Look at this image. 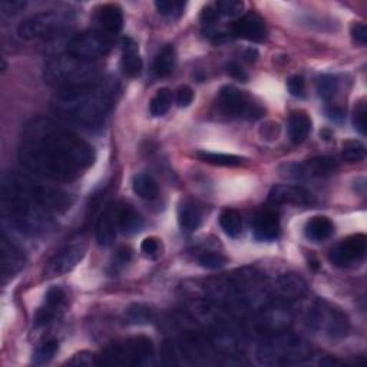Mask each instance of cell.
<instances>
[{
  "instance_id": "cell-1",
  "label": "cell",
  "mask_w": 367,
  "mask_h": 367,
  "mask_svg": "<svg viewBox=\"0 0 367 367\" xmlns=\"http://www.w3.org/2000/svg\"><path fill=\"white\" fill-rule=\"evenodd\" d=\"M17 156L33 175L56 182L75 181L95 163L90 144L46 118L33 120L23 129Z\"/></svg>"
},
{
  "instance_id": "cell-2",
  "label": "cell",
  "mask_w": 367,
  "mask_h": 367,
  "mask_svg": "<svg viewBox=\"0 0 367 367\" xmlns=\"http://www.w3.org/2000/svg\"><path fill=\"white\" fill-rule=\"evenodd\" d=\"M120 94V83L111 78L58 90L52 109L67 122L83 128H99L112 111Z\"/></svg>"
},
{
  "instance_id": "cell-3",
  "label": "cell",
  "mask_w": 367,
  "mask_h": 367,
  "mask_svg": "<svg viewBox=\"0 0 367 367\" xmlns=\"http://www.w3.org/2000/svg\"><path fill=\"white\" fill-rule=\"evenodd\" d=\"M2 213L9 224L26 236H39L54 228V215L32 193L31 178L17 172L2 177Z\"/></svg>"
},
{
  "instance_id": "cell-4",
  "label": "cell",
  "mask_w": 367,
  "mask_h": 367,
  "mask_svg": "<svg viewBox=\"0 0 367 367\" xmlns=\"http://www.w3.org/2000/svg\"><path fill=\"white\" fill-rule=\"evenodd\" d=\"M43 78L46 83L60 90L90 83L101 76L95 63L81 60L69 55H60L46 62Z\"/></svg>"
},
{
  "instance_id": "cell-5",
  "label": "cell",
  "mask_w": 367,
  "mask_h": 367,
  "mask_svg": "<svg viewBox=\"0 0 367 367\" xmlns=\"http://www.w3.org/2000/svg\"><path fill=\"white\" fill-rule=\"evenodd\" d=\"M74 26V16L67 12H40L23 20L17 35L26 42L54 40L71 31Z\"/></svg>"
},
{
  "instance_id": "cell-6",
  "label": "cell",
  "mask_w": 367,
  "mask_h": 367,
  "mask_svg": "<svg viewBox=\"0 0 367 367\" xmlns=\"http://www.w3.org/2000/svg\"><path fill=\"white\" fill-rule=\"evenodd\" d=\"M310 357L306 343L291 334H277L266 340L257 350V359L266 366H290Z\"/></svg>"
},
{
  "instance_id": "cell-7",
  "label": "cell",
  "mask_w": 367,
  "mask_h": 367,
  "mask_svg": "<svg viewBox=\"0 0 367 367\" xmlns=\"http://www.w3.org/2000/svg\"><path fill=\"white\" fill-rule=\"evenodd\" d=\"M109 51L111 40L106 35L98 31L81 32L72 36L66 43V55L86 62H94L104 58Z\"/></svg>"
},
{
  "instance_id": "cell-8",
  "label": "cell",
  "mask_w": 367,
  "mask_h": 367,
  "mask_svg": "<svg viewBox=\"0 0 367 367\" xmlns=\"http://www.w3.org/2000/svg\"><path fill=\"white\" fill-rule=\"evenodd\" d=\"M218 108L220 111L231 118H247L257 120L263 115V108L254 104L245 92L234 88L224 86L218 94Z\"/></svg>"
},
{
  "instance_id": "cell-9",
  "label": "cell",
  "mask_w": 367,
  "mask_h": 367,
  "mask_svg": "<svg viewBox=\"0 0 367 367\" xmlns=\"http://www.w3.org/2000/svg\"><path fill=\"white\" fill-rule=\"evenodd\" d=\"M152 356V343L145 337L131 339L125 343L115 344L105 353L104 363L111 364H141Z\"/></svg>"
},
{
  "instance_id": "cell-10",
  "label": "cell",
  "mask_w": 367,
  "mask_h": 367,
  "mask_svg": "<svg viewBox=\"0 0 367 367\" xmlns=\"http://www.w3.org/2000/svg\"><path fill=\"white\" fill-rule=\"evenodd\" d=\"M86 245L83 243H72L65 245L48 261L44 267L46 277H59L69 271H72L83 259Z\"/></svg>"
},
{
  "instance_id": "cell-11",
  "label": "cell",
  "mask_w": 367,
  "mask_h": 367,
  "mask_svg": "<svg viewBox=\"0 0 367 367\" xmlns=\"http://www.w3.org/2000/svg\"><path fill=\"white\" fill-rule=\"evenodd\" d=\"M367 238L363 234L350 236L340 241L329 254V260L336 267H350L357 264L366 254Z\"/></svg>"
},
{
  "instance_id": "cell-12",
  "label": "cell",
  "mask_w": 367,
  "mask_h": 367,
  "mask_svg": "<svg viewBox=\"0 0 367 367\" xmlns=\"http://www.w3.org/2000/svg\"><path fill=\"white\" fill-rule=\"evenodd\" d=\"M309 323L317 327L325 326L332 337H344L349 332L348 317L334 309H329V311H326L323 307H314Z\"/></svg>"
},
{
  "instance_id": "cell-13",
  "label": "cell",
  "mask_w": 367,
  "mask_h": 367,
  "mask_svg": "<svg viewBox=\"0 0 367 367\" xmlns=\"http://www.w3.org/2000/svg\"><path fill=\"white\" fill-rule=\"evenodd\" d=\"M268 202L272 205L309 206L316 202L314 195L300 186H275L268 194Z\"/></svg>"
},
{
  "instance_id": "cell-14",
  "label": "cell",
  "mask_w": 367,
  "mask_h": 367,
  "mask_svg": "<svg viewBox=\"0 0 367 367\" xmlns=\"http://www.w3.org/2000/svg\"><path fill=\"white\" fill-rule=\"evenodd\" d=\"M0 251H2V280L5 284L25 267L26 257L23 250L5 233H2V240H0Z\"/></svg>"
},
{
  "instance_id": "cell-15",
  "label": "cell",
  "mask_w": 367,
  "mask_h": 367,
  "mask_svg": "<svg viewBox=\"0 0 367 367\" xmlns=\"http://www.w3.org/2000/svg\"><path fill=\"white\" fill-rule=\"evenodd\" d=\"M288 177L303 178V177H327L334 174L339 170V164L334 158L330 156H317L309 159L302 165H288L286 167Z\"/></svg>"
},
{
  "instance_id": "cell-16",
  "label": "cell",
  "mask_w": 367,
  "mask_h": 367,
  "mask_svg": "<svg viewBox=\"0 0 367 367\" xmlns=\"http://www.w3.org/2000/svg\"><path fill=\"white\" fill-rule=\"evenodd\" d=\"M233 35L250 42H264L267 38V28L264 20L254 12L245 13L231 26Z\"/></svg>"
},
{
  "instance_id": "cell-17",
  "label": "cell",
  "mask_w": 367,
  "mask_h": 367,
  "mask_svg": "<svg viewBox=\"0 0 367 367\" xmlns=\"http://www.w3.org/2000/svg\"><path fill=\"white\" fill-rule=\"evenodd\" d=\"M66 304V294L60 287H52L44 295V303L35 316V326H46L58 316Z\"/></svg>"
},
{
  "instance_id": "cell-18",
  "label": "cell",
  "mask_w": 367,
  "mask_h": 367,
  "mask_svg": "<svg viewBox=\"0 0 367 367\" xmlns=\"http://www.w3.org/2000/svg\"><path fill=\"white\" fill-rule=\"evenodd\" d=\"M252 233L260 241H274L280 236V218L274 210H263L252 221Z\"/></svg>"
},
{
  "instance_id": "cell-19",
  "label": "cell",
  "mask_w": 367,
  "mask_h": 367,
  "mask_svg": "<svg viewBox=\"0 0 367 367\" xmlns=\"http://www.w3.org/2000/svg\"><path fill=\"white\" fill-rule=\"evenodd\" d=\"M117 211L112 205H108L102 211L97 222V241L99 245L108 247L117 238Z\"/></svg>"
},
{
  "instance_id": "cell-20",
  "label": "cell",
  "mask_w": 367,
  "mask_h": 367,
  "mask_svg": "<svg viewBox=\"0 0 367 367\" xmlns=\"http://www.w3.org/2000/svg\"><path fill=\"white\" fill-rule=\"evenodd\" d=\"M115 211H117L118 228L122 229L124 234L132 236L141 231L144 227V218L131 204L122 202L115 209Z\"/></svg>"
},
{
  "instance_id": "cell-21",
  "label": "cell",
  "mask_w": 367,
  "mask_h": 367,
  "mask_svg": "<svg viewBox=\"0 0 367 367\" xmlns=\"http://www.w3.org/2000/svg\"><path fill=\"white\" fill-rule=\"evenodd\" d=\"M122 74L128 78H135L142 71V59L138 54V46L131 38L122 39V59H121Z\"/></svg>"
},
{
  "instance_id": "cell-22",
  "label": "cell",
  "mask_w": 367,
  "mask_h": 367,
  "mask_svg": "<svg viewBox=\"0 0 367 367\" xmlns=\"http://www.w3.org/2000/svg\"><path fill=\"white\" fill-rule=\"evenodd\" d=\"M97 19L101 28L109 35H118L124 28V13L118 5L108 3L101 6Z\"/></svg>"
},
{
  "instance_id": "cell-23",
  "label": "cell",
  "mask_w": 367,
  "mask_h": 367,
  "mask_svg": "<svg viewBox=\"0 0 367 367\" xmlns=\"http://www.w3.org/2000/svg\"><path fill=\"white\" fill-rule=\"evenodd\" d=\"M311 132V120L309 115L302 111L291 112L288 118V135L294 144H302L307 140Z\"/></svg>"
},
{
  "instance_id": "cell-24",
  "label": "cell",
  "mask_w": 367,
  "mask_h": 367,
  "mask_svg": "<svg viewBox=\"0 0 367 367\" xmlns=\"http://www.w3.org/2000/svg\"><path fill=\"white\" fill-rule=\"evenodd\" d=\"M334 233V224L323 215L313 217L304 228V234L310 241L321 243L327 238H330Z\"/></svg>"
},
{
  "instance_id": "cell-25",
  "label": "cell",
  "mask_w": 367,
  "mask_h": 367,
  "mask_svg": "<svg viewBox=\"0 0 367 367\" xmlns=\"http://www.w3.org/2000/svg\"><path fill=\"white\" fill-rule=\"evenodd\" d=\"M178 221L181 228L186 229V231H197L202 222V213L199 206L193 201H184L178 210Z\"/></svg>"
},
{
  "instance_id": "cell-26",
  "label": "cell",
  "mask_w": 367,
  "mask_h": 367,
  "mask_svg": "<svg viewBox=\"0 0 367 367\" xmlns=\"http://www.w3.org/2000/svg\"><path fill=\"white\" fill-rule=\"evenodd\" d=\"M277 290L286 298H298L306 293L307 284L300 275H297L294 272H287L280 275L277 279Z\"/></svg>"
},
{
  "instance_id": "cell-27",
  "label": "cell",
  "mask_w": 367,
  "mask_h": 367,
  "mask_svg": "<svg viewBox=\"0 0 367 367\" xmlns=\"http://www.w3.org/2000/svg\"><path fill=\"white\" fill-rule=\"evenodd\" d=\"M290 321V313L284 307H271L266 309L260 318L261 329L270 330L271 333H279L284 329Z\"/></svg>"
},
{
  "instance_id": "cell-28",
  "label": "cell",
  "mask_w": 367,
  "mask_h": 367,
  "mask_svg": "<svg viewBox=\"0 0 367 367\" xmlns=\"http://www.w3.org/2000/svg\"><path fill=\"white\" fill-rule=\"evenodd\" d=\"M133 193L142 199H155L159 194L158 182L148 174H138L132 179Z\"/></svg>"
},
{
  "instance_id": "cell-29",
  "label": "cell",
  "mask_w": 367,
  "mask_h": 367,
  "mask_svg": "<svg viewBox=\"0 0 367 367\" xmlns=\"http://www.w3.org/2000/svg\"><path fill=\"white\" fill-rule=\"evenodd\" d=\"M195 156L202 161V163L218 165V167H240L244 164V158L237 155H228L220 152H209V151H198Z\"/></svg>"
},
{
  "instance_id": "cell-30",
  "label": "cell",
  "mask_w": 367,
  "mask_h": 367,
  "mask_svg": "<svg viewBox=\"0 0 367 367\" xmlns=\"http://www.w3.org/2000/svg\"><path fill=\"white\" fill-rule=\"evenodd\" d=\"M175 62H177L175 48L172 44H167L156 55L155 63H154V71L158 76H168L174 71Z\"/></svg>"
},
{
  "instance_id": "cell-31",
  "label": "cell",
  "mask_w": 367,
  "mask_h": 367,
  "mask_svg": "<svg viewBox=\"0 0 367 367\" xmlns=\"http://www.w3.org/2000/svg\"><path fill=\"white\" fill-rule=\"evenodd\" d=\"M220 225L228 237L237 238L243 233V217L236 210H225L220 215Z\"/></svg>"
},
{
  "instance_id": "cell-32",
  "label": "cell",
  "mask_w": 367,
  "mask_h": 367,
  "mask_svg": "<svg viewBox=\"0 0 367 367\" xmlns=\"http://www.w3.org/2000/svg\"><path fill=\"white\" fill-rule=\"evenodd\" d=\"M172 105V92L167 88L156 90L149 102V112L152 117H164Z\"/></svg>"
},
{
  "instance_id": "cell-33",
  "label": "cell",
  "mask_w": 367,
  "mask_h": 367,
  "mask_svg": "<svg viewBox=\"0 0 367 367\" xmlns=\"http://www.w3.org/2000/svg\"><path fill=\"white\" fill-rule=\"evenodd\" d=\"M341 155L344 161H348L350 164L361 163V161L366 158V147L357 141V140H350L343 144V151Z\"/></svg>"
},
{
  "instance_id": "cell-34",
  "label": "cell",
  "mask_w": 367,
  "mask_h": 367,
  "mask_svg": "<svg viewBox=\"0 0 367 367\" xmlns=\"http://www.w3.org/2000/svg\"><path fill=\"white\" fill-rule=\"evenodd\" d=\"M59 350V341L55 339H49L46 340L44 343H42L40 346L38 348L35 356H33V361L36 364H46L49 363L58 353Z\"/></svg>"
},
{
  "instance_id": "cell-35",
  "label": "cell",
  "mask_w": 367,
  "mask_h": 367,
  "mask_svg": "<svg viewBox=\"0 0 367 367\" xmlns=\"http://www.w3.org/2000/svg\"><path fill=\"white\" fill-rule=\"evenodd\" d=\"M125 316L131 323L145 325V323H151V320L154 317V311L145 304H132L131 307H128Z\"/></svg>"
},
{
  "instance_id": "cell-36",
  "label": "cell",
  "mask_w": 367,
  "mask_h": 367,
  "mask_svg": "<svg viewBox=\"0 0 367 367\" xmlns=\"http://www.w3.org/2000/svg\"><path fill=\"white\" fill-rule=\"evenodd\" d=\"M155 8L159 15L175 19L184 13L186 2H179V0H156Z\"/></svg>"
},
{
  "instance_id": "cell-37",
  "label": "cell",
  "mask_w": 367,
  "mask_h": 367,
  "mask_svg": "<svg viewBox=\"0 0 367 367\" xmlns=\"http://www.w3.org/2000/svg\"><path fill=\"white\" fill-rule=\"evenodd\" d=\"M337 90V81L332 75H321L317 79V92L320 98L325 101H330Z\"/></svg>"
},
{
  "instance_id": "cell-38",
  "label": "cell",
  "mask_w": 367,
  "mask_h": 367,
  "mask_svg": "<svg viewBox=\"0 0 367 367\" xmlns=\"http://www.w3.org/2000/svg\"><path fill=\"white\" fill-rule=\"evenodd\" d=\"M198 261L206 270H218L227 264V259L222 254H220V252H214V251L204 252V254L199 256Z\"/></svg>"
},
{
  "instance_id": "cell-39",
  "label": "cell",
  "mask_w": 367,
  "mask_h": 367,
  "mask_svg": "<svg viewBox=\"0 0 367 367\" xmlns=\"http://www.w3.org/2000/svg\"><path fill=\"white\" fill-rule=\"evenodd\" d=\"M215 9L220 16L234 17L241 13V10L244 9V3L240 2V0H221V2L215 3Z\"/></svg>"
},
{
  "instance_id": "cell-40",
  "label": "cell",
  "mask_w": 367,
  "mask_h": 367,
  "mask_svg": "<svg viewBox=\"0 0 367 367\" xmlns=\"http://www.w3.org/2000/svg\"><path fill=\"white\" fill-rule=\"evenodd\" d=\"M367 108H366V101L361 99L356 108H354V112H353V125L354 128L361 133V135H366V128H367Z\"/></svg>"
},
{
  "instance_id": "cell-41",
  "label": "cell",
  "mask_w": 367,
  "mask_h": 367,
  "mask_svg": "<svg viewBox=\"0 0 367 367\" xmlns=\"http://www.w3.org/2000/svg\"><path fill=\"white\" fill-rule=\"evenodd\" d=\"M141 251L147 259L155 260L161 256V244L159 240L155 237H148L141 244Z\"/></svg>"
},
{
  "instance_id": "cell-42",
  "label": "cell",
  "mask_w": 367,
  "mask_h": 367,
  "mask_svg": "<svg viewBox=\"0 0 367 367\" xmlns=\"http://www.w3.org/2000/svg\"><path fill=\"white\" fill-rule=\"evenodd\" d=\"M66 364L69 366H81V367H89V366H94L98 364L97 357L94 353H89V352H81L78 354H75L71 360H67Z\"/></svg>"
},
{
  "instance_id": "cell-43",
  "label": "cell",
  "mask_w": 367,
  "mask_h": 367,
  "mask_svg": "<svg viewBox=\"0 0 367 367\" xmlns=\"http://www.w3.org/2000/svg\"><path fill=\"white\" fill-rule=\"evenodd\" d=\"M26 2H22V0H2L0 2V12L3 16H12L19 13L22 9H25Z\"/></svg>"
},
{
  "instance_id": "cell-44",
  "label": "cell",
  "mask_w": 367,
  "mask_h": 367,
  "mask_svg": "<svg viewBox=\"0 0 367 367\" xmlns=\"http://www.w3.org/2000/svg\"><path fill=\"white\" fill-rule=\"evenodd\" d=\"M194 101V92L190 86H181L177 90V95H175V102L179 108H187L193 104Z\"/></svg>"
},
{
  "instance_id": "cell-45",
  "label": "cell",
  "mask_w": 367,
  "mask_h": 367,
  "mask_svg": "<svg viewBox=\"0 0 367 367\" xmlns=\"http://www.w3.org/2000/svg\"><path fill=\"white\" fill-rule=\"evenodd\" d=\"M132 259V250L127 245H122L115 252V257H113V267L115 268H122L125 267Z\"/></svg>"
},
{
  "instance_id": "cell-46",
  "label": "cell",
  "mask_w": 367,
  "mask_h": 367,
  "mask_svg": "<svg viewBox=\"0 0 367 367\" xmlns=\"http://www.w3.org/2000/svg\"><path fill=\"white\" fill-rule=\"evenodd\" d=\"M287 88L293 97H303L306 89L304 79L302 76H291L287 82Z\"/></svg>"
},
{
  "instance_id": "cell-47",
  "label": "cell",
  "mask_w": 367,
  "mask_h": 367,
  "mask_svg": "<svg viewBox=\"0 0 367 367\" xmlns=\"http://www.w3.org/2000/svg\"><path fill=\"white\" fill-rule=\"evenodd\" d=\"M352 38L356 43L364 46L367 42V28L363 25V23H354L350 29Z\"/></svg>"
},
{
  "instance_id": "cell-48",
  "label": "cell",
  "mask_w": 367,
  "mask_h": 367,
  "mask_svg": "<svg viewBox=\"0 0 367 367\" xmlns=\"http://www.w3.org/2000/svg\"><path fill=\"white\" fill-rule=\"evenodd\" d=\"M220 17V13L217 12L215 6H206L202 9V13H201V20L204 23H206V25H213V23H215Z\"/></svg>"
},
{
  "instance_id": "cell-49",
  "label": "cell",
  "mask_w": 367,
  "mask_h": 367,
  "mask_svg": "<svg viewBox=\"0 0 367 367\" xmlns=\"http://www.w3.org/2000/svg\"><path fill=\"white\" fill-rule=\"evenodd\" d=\"M228 74L229 75H231L233 78H236L237 81H241V82H245L247 79H248V76H247V74L243 71V69H241V66L238 65V63H234V62H231V63H229L228 66Z\"/></svg>"
},
{
  "instance_id": "cell-50",
  "label": "cell",
  "mask_w": 367,
  "mask_h": 367,
  "mask_svg": "<svg viewBox=\"0 0 367 367\" xmlns=\"http://www.w3.org/2000/svg\"><path fill=\"white\" fill-rule=\"evenodd\" d=\"M326 113H327V117L336 122H340L343 121L344 118V109L337 106V105H330L326 108Z\"/></svg>"
},
{
  "instance_id": "cell-51",
  "label": "cell",
  "mask_w": 367,
  "mask_h": 367,
  "mask_svg": "<svg viewBox=\"0 0 367 367\" xmlns=\"http://www.w3.org/2000/svg\"><path fill=\"white\" fill-rule=\"evenodd\" d=\"M247 56H245V59L248 60V62H254L256 59H257V51H254V49H248L247 51Z\"/></svg>"
}]
</instances>
